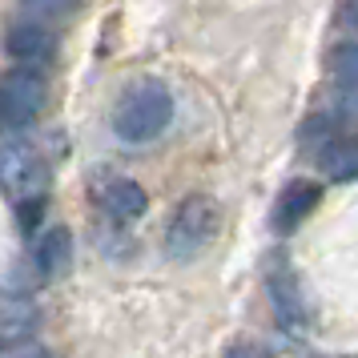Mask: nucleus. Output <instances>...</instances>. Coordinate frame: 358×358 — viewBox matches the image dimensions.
<instances>
[{
  "instance_id": "11",
  "label": "nucleus",
  "mask_w": 358,
  "mask_h": 358,
  "mask_svg": "<svg viewBox=\"0 0 358 358\" xmlns=\"http://www.w3.org/2000/svg\"><path fill=\"white\" fill-rule=\"evenodd\" d=\"M36 330V310L29 302H8L0 306V346L8 342H29Z\"/></svg>"
},
{
  "instance_id": "7",
  "label": "nucleus",
  "mask_w": 358,
  "mask_h": 358,
  "mask_svg": "<svg viewBox=\"0 0 358 358\" xmlns=\"http://www.w3.org/2000/svg\"><path fill=\"white\" fill-rule=\"evenodd\" d=\"M97 201H101V210L109 213V217H117V222H137V217H145V210H149V194L133 178L105 181Z\"/></svg>"
},
{
  "instance_id": "9",
  "label": "nucleus",
  "mask_w": 358,
  "mask_h": 358,
  "mask_svg": "<svg viewBox=\"0 0 358 358\" xmlns=\"http://www.w3.org/2000/svg\"><path fill=\"white\" fill-rule=\"evenodd\" d=\"M69 266H73V234L65 226L45 229L33 250V270L41 278H61Z\"/></svg>"
},
{
  "instance_id": "3",
  "label": "nucleus",
  "mask_w": 358,
  "mask_h": 358,
  "mask_svg": "<svg viewBox=\"0 0 358 358\" xmlns=\"http://www.w3.org/2000/svg\"><path fill=\"white\" fill-rule=\"evenodd\" d=\"M49 85L36 69H13L0 77V137L29 129L45 105Z\"/></svg>"
},
{
  "instance_id": "6",
  "label": "nucleus",
  "mask_w": 358,
  "mask_h": 358,
  "mask_svg": "<svg viewBox=\"0 0 358 358\" xmlns=\"http://www.w3.org/2000/svg\"><path fill=\"white\" fill-rule=\"evenodd\" d=\"M318 201H322V185L318 181H290L274 201V213H270V229L274 234H294V229L306 222L310 213L318 210Z\"/></svg>"
},
{
  "instance_id": "4",
  "label": "nucleus",
  "mask_w": 358,
  "mask_h": 358,
  "mask_svg": "<svg viewBox=\"0 0 358 358\" xmlns=\"http://www.w3.org/2000/svg\"><path fill=\"white\" fill-rule=\"evenodd\" d=\"M49 185V162L45 153L20 137H4L0 141V189L8 197H41V189Z\"/></svg>"
},
{
  "instance_id": "2",
  "label": "nucleus",
  "mask_w": 358,
  "mask_h": 358,
  "mask_svg": "<svg viewBox=\"0 0 358 358\" xmlns=\"http://www.w3.org/2000/svg\"><path fill=\"white\" fill-rule=\"evenodd\" d=\"M217 229H222L217 201L206 194H189L185 201H178V210H173L169 226H165V254L178 258V262L197 258L217 238Z\"/></svg>"
},
{
  "instance_id": "10",
  "label": "nucleus",
  "mask_w": 358,
  "mask_h": 358,
  "mask_svg": "<svg viewBox=\"0 0 358 358\" xmlns=\"http://www.w3.org/2000/svg\"><path fill=\"white\" fill-rule=\"evenodd\" d=\"M270 298H274V310H278V318H282V326H286V330L306 326L302 290H298V282H294L290 270H274V274H270Z\"/></svg>"
},
{
  "instance_id": "15",
  "label": "nucleus",
  "mask_w": 358,
  "mask_h": 358,
  "mask_svg": "<svg viewBox=\"0 0 358 358\" xmlns=\"http://www.w3.org/2000/svg\"><path fill=\"white\" fill-rule=\"evenodd\" d=\"M226 358H270V350L258 346V342H229Z\"/></svg>"
},
{
  "instance_id": "1",
  "label": "nucleus",
  "mask_w": 358,
  "mask_h": 358,
  "mask_svg": "<svg viewBox=\"0 0 358 358\" xmlns=\"http://www.w3.org/2000/svg\"><path fill=\"white\" fill-rule=\"evenodd\" d=\"M169 121H173V93H169V85L153 81V77L133 81L117 97L113 117H109L113 133L125 145H149V141H157L169 129Z\"/></svg>"
},
{
  "instance_id": "5",
  "label": "nucleus",
  "mask_w": 358,
  "mask_h": 358,
  "mask_svg": "<svg viewBox=\"0 0 358 358\" xmlns=\"http://www.w3.org/2000/svg\"><path fill=\"white\" fill-rule=\"evenodd\" d=\"M61 49V41L52 29H45L41 20H24V24H13L4 33V52L20 61V69H36V65H49Z\"/></svg>"
},
{
  "instance_id": "12",
  "label": "nucleus",
  "mask_w": 358,
  "mask_h": 358,
  "mask_svg": "<svg viewBox=\"0 0 358 358\" xmlns=\"http://www.w3.org/2000/svg\"><path fill=\"white\" fill-rule=\"evenodd\" d=\"M41 217H45V194L17 201V226H20V234H24V238H33L36 229H41Z\"/></svg>"
},
{
  "instance_id": "8",
  "label": "nucleus",
  "mask_w": 358,
  "mask_h": 358,
  "mask_svg": "<svg viewBox=\"0 0 358 358\" xmlns=\"http://www.w3.org/2000/svg\"><path fill=\"white\" fill-rule=\"evenodd\" d=\"M318 169L326 173L330 185H346L355 181V169H358V149H355V137L350 133H334L318 145Z\"/></svg>"
},
{
  "instance_id": "13",
  "label": "nucleus",
  "mask_w": 358,
  "mask_h": 358,
  "mask_svg": "<svg viewBox=\"0 0 358 358\" xmlns=\"http://www.w3.org/2000/svg\"><path fill=\"white\" fill-rule=\"evenodd\" d=\"M77 4H81V0H20V8L33 13V17H65Z\"/></svg>"
},
{
  "instance_id": "14",
  "label": "nucleus",
  "mask_w": 358,
  "mask_h": 358,
  "mask_svg": "<svg viewBox=\"0 0 358 358\" xmlns=\"http://www.w3.org/2000/svg\"><path fill=\"white\" fill-rule=\"evenodd\" d=\"M0 358H57L49 346H41V342H8V346H0Z\"/></svg>"
},
{
  "instance_id": "16",
  "label": "nucleus",
  "mask_w": 358,
  "mask_h": 358,
  "mask_svg": "<svg viewBox=\"0 0 358 358\" xmlns=\"http://www.w3.org/2000/svg\"><path fill=\"white\" fill-rule=\"evenodd\" d=\"M338 29L350 36V29H355V0H342L338 4Z\"/></svg>"
}]
</instances>
